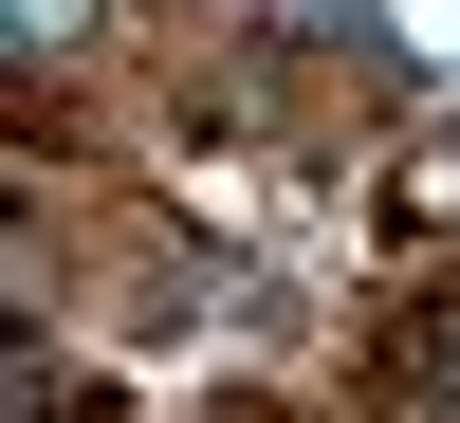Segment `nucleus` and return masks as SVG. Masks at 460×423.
Returning a JSON list of instances; mask_svg holds the SVG:
<instances>
[{
    "label": "nucleus",
    "instance_id": "obj_1",
    "mask_svg": "<svg viewBox=\"0 0 460 423\" xmlns=\"http://www.w3.org/2000/svg\"><path fill=\"white\" fill-rule=\"evenodd\" d=\"M93 37V0H19V56H74Z\"/></svg>",
    "mask_w": 460,
    "mask_h": 423
},
{
    "label": "nucleus",
    "instance_id": "obj_2",
    "mask_svg": "<svg viewBox=\"0 0 460 423\" xmlns=\"http://www.w3.org/2000/svg\"><path fill=\"white\" fill-rule=\"evenodd\" d=\"M424 368H442V405H460V313H424Z\"/></svg>",
    "mask_w": 460,
    "mask_h": 423
}]
</instances>
